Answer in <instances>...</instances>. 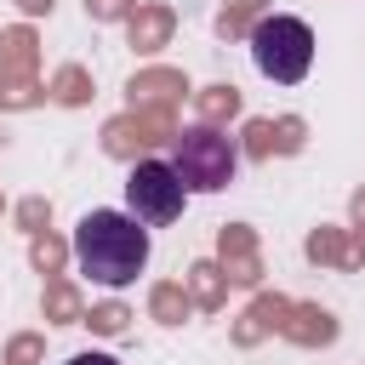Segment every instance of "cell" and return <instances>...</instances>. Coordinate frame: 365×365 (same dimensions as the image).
I'll return each mask as SVG.
<instances>
[{"instance_id": "277c9868", "label": "cell", "mask_w": 365, "mask_h": 365, "mask_svg": "<svg viewBox=\"0 0 365 365\" xmlns=\"http://www.w3.org/2000/svg\"><path fill=\"white\" fill-rule=\"evenodd\" d=\"M182 205H188V188H182V177H177L171 160H137V165H131V177H125V211H131L143 228L177 222Z\"/></svg>"}, {"instance_id": "5b68a950", "label": "cell", "mask_w": 365, "mask_h": 365, "mask_svg": "<svg viewBox=\"0 0 365 365\" xmlns=\"http://www.w3.org/2000/svg\"><path fill=\"white\" fill-rule=\"evenodd\" d=\"M68 365H120V359H114V354H103V348H91V354H74Z\"/></svg>"}, {"instance_id": "6da1fadb", "label": "cell", "mask_w": 365, "mask_h": 365, "mask_svg": "<svg viewBox=\"0 0 365 365\" xmlns=\"http://www.w3.org/2000/svg\"><path fill=\"white\" fill-rule=\"evenodd\" d=\"M148 251H154V240L131 211H86L74 222V268L91 285L125 291L148 268Z\"/></svg>"}, {"instance_id": "3957f363", "label": "cell", "mask_w": 365, "mask_h": 365, "mask_svg": "<svg viewBox=\"0 0 365 365\" xmlns=\"http://www.w3.org/2000/svg\"><path fill=\"white\" fill-rule=\"evenodd\" d=\"M171 165H177V177H182L188 194H217V188L234 182L240 148H234V137L217 131V125H188V131L171 143Z\"/></svg>"}, {"instance_id": "7a4b0ae2", "label": "cell", "mask_w": 365, "mask_h": 365, "mask_svg": "<svg viewBox=\"0 0 365 365\" xmlns=\"http://www.w3.org/2000/svg\"><path fill=\"white\" fill-rule=\"evenodd\" d=\"M251 63H257V74L274 80V86L308 80V68H314V29H308L302 17H291V11L257 17V29H251Z\"/></svg>"}]
</instances>
